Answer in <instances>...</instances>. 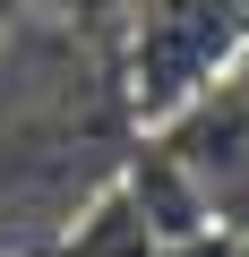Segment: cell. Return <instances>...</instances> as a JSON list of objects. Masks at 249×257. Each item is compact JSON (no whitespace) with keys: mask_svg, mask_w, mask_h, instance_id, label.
I'll list each match as a JSON object with an SVG mask.
<instances>
[{"mask_svg":"<svg viewBox=\"0 0 249 257\" xmlns=\"http://www.w3.org/2000/svg\"><path fill=\"white\" fill-rule=\"evenodd\" d=\"M240 43H249V9L240 0H138V26H129V103L163 128L206 86L232 77Z\"/></svg>","mask_w":249,"mask_h":257,"instance_id":"cell-1","label":"cell"},{"mask_svg":"<svg viewBox=\"0 0 249 257\" xmlns=\"http://www.w3.org/2000/svg\"><path fill=\"white\" fill-rule=\"evenodd\" d=\"M155 138H163L172 163L198 180L206 214H215L223 231L249 240V86H240V77L206 86L189 111H172V120L155 128Z\"/></svg>","mask_w":249,"mask_h":257,"instance_id":"cell-2","label":"cell"},{"mask_svg":"<svg viewBox=\"0 0 249 257\" xmlns=\"http://www.w3.org/2000/svg\"><path fill=\"white\" fill-rule=\"evenodd\" d=\"M112 180L129 189V206L146 214L155 248H163V240H189V231H206V223H215V214H206V197H198V180L172 163V146H163V138H138V146H129V163H120Z\"/></svg>","mask_w":249,"mask_h":257,"instance_id":"cell-3","label":"cell"},{"mask_svg":"<svg viewBox=\"0 0 249 257\" xmlns=\"http://www.w3.org/2000/svg\"><path fill=\"white\" fill-rule=\"evenodd\" d=\"M60 257H155V231H146V214L129 206V189L103 180V189L86 197V214L60 231Z\"/></svg>","mask_w":249,"mask_h":257,"instance_id":"cell-4","label":"cell"},{"mask_svg":"<svg viewBox=\"0 0 249 257\" xmlns=\"http://www.w3.org/2000/svg\"><path fill=\"white\" fill-rule=\"evenodd\" d=\"M26 9H43V18H60V26H95V35H112L129 0H26Z\"/></svg>","mask_w":249,"mask_h":257,"instance_id":"cell-5","label":"cell"},{"mask_svg":"<svg viewBox=\"0 0 249 257\" xmlns=\"http://www.w3.org/2000/svg\"><path fill=\"white\" fill-rule=\"evenodd\" d=\"M155 257H249V240L223 231V223H206V231H189V240H163Z\"/></svg>","mask_w":249,"mask_h":257,"instance_id":"cell-6","label":"cell"},{"mask_svg":"<svg viewBox=\"0 0 249 257\" xmlns=\"http://www.w3.org/2000/svg\"><path fill=\"white\" fill-rule=\"evenodd\" d=\"M9 18H26V0H0V26H9Z\"/></svg>","mask_w":249,"mask_h":257,"instance_id":"cell-7","label":"cell"}]
</instances>
